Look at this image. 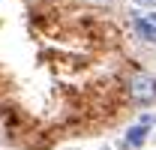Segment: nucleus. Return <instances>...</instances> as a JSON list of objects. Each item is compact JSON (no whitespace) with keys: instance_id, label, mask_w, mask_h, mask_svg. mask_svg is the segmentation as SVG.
Returning a JSON list of instances; mask_svg holds the SVG:
<instances>
[{"instance_id":"obj_1","label":"nucleus","mask_w":156,"mask_h":150,"mask_svg":"<svg viewBox=\"0 0 156 150\" xmlns=\"http://www.w3.org/2000/svg\"><path fill=\"white\" fill-rule=\"evenodd\" d=\"M129 96L138 105H153L156 102V78L147 72H135L129 78Z\"/></svg>"},{"instance_id":"obj_2","label":"nucleus","mask_w":156,"mask_h":150,"mask_svg":"<svg viewBox=\"0 0 156 150\" xmlns=\"http://www.w3.org/2000/svg\"><path fill=\"white\" fill-rule=\"evenodd\" d=\"M135 30L144 42H153L156 45V12H147V15H135Z\"/></svg>"},{"instance_id":"obj_3","label":"nucleus","mask_w":156,"mask_h":150,"mask_svg":"<svg viewBox=\"0 0 156 150\" xmlns=\"http://www.w3.org/2000/svg\"><path fill=\"white\" fill-rule=\"evenodd\" d=\"M147 132H150V117H147L144 123L129 126V132H126V144H129V147H141V144L147 141Z\"/></svg>"},{"instance_id":"obj_4","label":"nucleus","mask_w":156,"mask_h":150,"mask_svg":"<svg viewBox=\"0 0 156 150\" xmlns=\"http://www.w3.org/2000/svg\"><path fill=\"white\" fill-rule=\"evenodd\" d=\"M135 3H141V6H156V0H135Z\"/></svg>"}]
</instances>
